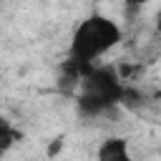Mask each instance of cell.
<instances>
[{"label": "cell", "mask_w": 161, "mask_h": 161, "mask_svg": "<svg viewBox=\"0 0 161 161\" xmlns=\"http://www.w3.org/2000/svg\"><path fill=\"white\" fill-rule=\"evenodd\" d=\"M126 83L121 80L118 70L111 65H96L75 88V106L78 113L93 118L108 113L111 108L121 106Z\"/></svg>", "instance_id": "6da1fadb"}, {"label": "cell", "mask_w": 161, "mask_h": 161, "mask_svg": "<svg viewBox=\"0 0 161 161\" xmlns=\"http://www.w3.org/2000/svg\"><path fill=\"white\" fill-rule=\"evenodd\" d=\"M96 158L98 161H133L128 141L121 138V136H108L106 141H101Z\"/></svg>", "instance_id": "3957f363"}, {"label": "cell", "mask_w": 161, "mask_h": 161, "mask_svg": "<svg viewBox=\"0 0 161 161\" xmlns=\"http://www.w3.org/2000/svg\"><path fill=\"white\" fill-rule=\"evenodd\" d=\"M121 43V28L108 15L93 13L86 20H80L70 35V58H80L93 63L96 58H103Z\"/></svg>", "instance_id": "7a4b0ae2"}, {"label": "cell", "mask_w": 161, "mask_h": 161, "mask_svg": "<svg viewBox=\"0 0 161 161\" xmlns=\"http://www.w3.org/2000/svg\"><path fill=\"white\" fill-rule=\"evenodd\" d=\"M148 3H153V0H123L126 8H141V5H148Z\"/></svg>", "instance_id": "8992f818"}, {"label": "cell", "mask_w": 161, "mask_h": 161, "mask_svg": "<svg viewBox=\"0 0 161 161\" xmlns=\"http://www.w3.org/2000/svg\"><path fill=\"white\" fill-rule=\"evenodd\" d=\"M18 138H20V133H18V128L13 126V121L0 113V153H8V151L18 143Z\"/></svg>", "instance_id": "277c9868"}, {"label": "cell", "mask_w": 161, "mask_h": 161, "mask_svg": "<svg viewBox=\"0 0 161 161\" xmlns=\"http://www.w3.org/2000/svg\"><path fill=\"white\" fill-rule=\"evenodd\" d=\"M63 146H65V141H63V136H58V138H53L50 143H48V148H45V153H48V158H55L60 151H63Z\"/></svg>", "instance_id": "5b68a950"}, {"label": "cell", "mask_w": 161, "mask_h": 161, "mask_svg": "<svg viewBox=\"0 0 161 161\" xmlns=\"http://www.w3.org/2000/svg\"><path fill=\"white\" fill-rule=\"evenodd\" d=\"M156 30H158V33H161V8H158V10H156Z\"/></svg>", "instance_id": "52a82bcc"}]
</instances>
